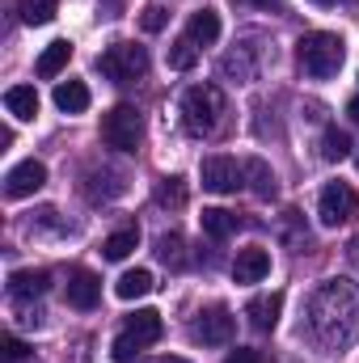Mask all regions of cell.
<instances>
[{"mask_svg": "<svg viewBox=\"0 0 359 363\" xmlns=\"http://www.w3.org/2000/svg\"><path fill=\"white\" fill-rule=\"evenodd\" d=\"M199 178H203V190H211V194H233L241 186V178H245V165H237L233 157L216 152V157H207L199 165Z\"/></svg>", "mask_w": 359, "mask_h": 363, "instance_id": "8", "label": "cell"}, {"mask_svg": "<svg viewBox=\"0 0 359 363\" xmlns=\"http://www.w3.org/2000/svg\"><path fill=\"white\" fill-rule=\"evenodd\" d=\"M233 4H254V9H279L283 0H233Z\"/></svg>", "mask_w": 359, "mask_h": 363, "instance_id": "31", "label": "cell"}, {"mask_svg": "<svg viewBox=\"0 0 359 363\" xmlns=\"http://www.w3.org/2000/svg\"><path fill=\"white\" fill-rule=\"evenodd\" d=\"M4 110L13 114V118H34L38 114V93L34 85H13V89H4Z\"/></svg>", "mask_w": 359, "mask_h": 363, "instance_id": "18", "label": "cell"}, {"mask_svg": "<svg viewBox=\"0 0 359 363\" xmlns=\"http://www.w3.org/2000/svg\"><path fill=\"white\" fill-rule=\"evenodd\" d=\"M355 165H359V157H355Z\"/></svg>", "mask_w": 359, "mask_h": 363, "instance_id": "35", "label": "cell"}, {"mask_svg": "<svg viewBox=\"0 0 359 363\" xmlns=\"http://www.w3.org/2000/svg\"><path fill=\"white\" fill-rule=\"evenodd\" d=\"M304 317H309V334L330 347V351H343L359 338V283L351 279H326L309 304H304Z\"/></svg>", "mask_w": 359, "mask_h": 363, "instance_id": "1", "label": "cell"}, {"mask_svg": "<svg viewBox=\"0 0 359 363\" xmlns=\"http://www.w3.org/2000/svg\"><path fill=\"white\" fill-rule=\"evenodd\" d=\"M101 140H106V148H114V152H136L140 140H144V118H140V110H136V106H114V110L101 118Z\"/></svg>", "mask_w": 359, "mask_h": 363, "instance_id": "6", "label": "cell"}, {"mask_svg": "<svg viewBox=\"0 0 359 363\" xmlns=\"http://www.w3.org/2000/svg\"><path fill=\"white\" fill-rule=\"evenodd\" d=\"M161 334H165V321H161V313L157 308H140L127 325H123V334L114 338V347H110V355L118 363H131L144 347H153V342H161Z\"/></svg>", "mask_w": 359, "mask_h": 363, "instance_id": "4", "label": "cell"}, {"mask_svg": "<svg viewBox=\"0 0 359 363\" xmlns=\"http://www.w3.org/2000/svg\"><path fill=\"white\" fill-rule=\"evenodd\" d=\"M279 308H283V296L270 291V296H254V300L245 304V317H250V325H254L258 334H270V330L279 325Z\"/></svg>", "mask_w": 359, "mask_h": 363, "instance_id": "13", "label": "cell"}, {"mask_svg": "<svg viewBox=\"0 0 359 363\" xmlns=\"http://www.w3.org/2000/svg\"><path fill=\"white\" fill-rule=\"evenodd\" d=\"M347 254H351V262H355V267H359V237H355V241H351V250H347Z\"/></svg>", "mask_w": 359, "mask_h": 363, "instance_id": "33", "label": "cell"}, {"mask_svg": "<svg viewBox=\"0 0 359 363\" xmlns=\"http://www.w3.org/2000/svg\"><path fill=\"white\" fill-rule=\"evenodd\" d=\"M321 157H326V161H347V157H351V135H347L343 127H330V131L321 135Z\"/></svg>", "mask_w": 359, "mask_h": 363, "instance_id": "23", "label": "cell"}, {"mask_svg": "<svg viewBox=\"0 0 359 363\" xmlns=\"http://www.w3.org/2000/svg\"><path fill=\"white\" fill-rule=\"evenodd\" d=\"M245 178H250V190L258 199H275V174H270V165L263 157H250L245 161Z\"/></svg>", "mask_w": 359, "mask_h": 363, "instance_id": "21", "label": "cell"}, {"mask_svg": "<svg viewBox=\"0 0 359 363\" xmlns=\"http://www.w3.org/2000/svg\"><path fill=\"white\" fill-rule=\"evenodd\" d=\"M224 363H258V351H250V347H237V351H228V359Z\"/></svg>", "mask_w": 359, "mask_h": 363, "instance_id": "30", "label": "cell"}, {"mask_svg": "<svg viewBox=\"0 0 359 363\" xmlns=\"http://www.w3.org/2000/svg\"><path fill=\"white\" fill-rule=\"evenodd\" d=\"M186 38H190L194 47H211V43L220 38V13H211V9L194 13V17L186 21Z\"/></svg>", "mask_w": 359, "mask_h": 363, "instance_id": "17", "label": "cell"}, {"mask_svg": "<svg viewBox=\"0 0 359 363\" xmlns=\"http://www.w3.org/2000/svg\"><path fill=\"white\" fill-rule=\"evenodd\" d=\"M4 351H9V359H26V355H30V347H26L21 338H13V334L4 338Z\"/></svg>", "mask_w": 359, "mask_h": 363, "instance_id": "29", "label": "cell"}, {"mask_svg": "<svg viewBox=\"0 0 359 363\" xmlns=\"http://www.w3.org/2000/svg\"><path fill=\"white\" fill-rule=\"evenodd\" d=\"M165 21H170V13H165L161 4H144V13H140L144 34H161V30H165Z\"/></svg>", "mask_w": 359, "mask_h": 363, "instance_id": "27", "label": "cell"}, {"mask_svg": "<svg viewBox=\"0 0 359 363\" xmlns=\"http://www.w3.org/2000/svg\"><path fill=\"white\" fill-rule=\"evenodd\" d=\"M51 97H55V106L64 114H85L89 110V85L85 81H60Z\"/></svg>", "mask_w": 359, "mask_h": 363, "instance_id": "15", "label": "cell"}, {"mask_svg": "<svg viewBox=\"0 0 359 363\" xmlns=\"http://www.w3.org/2000/svg\"><path fill=\"white\" fill-rule=\"evenodd\" d=\"M68 60H72V43H68V38L47 43L43 55H38V77H43V81H55V77L68 68Z\"/></svg>", "mask_w": 359, "mask_h": 363, "instance_id": "14", "label": "cell"}, {"mask_svg": "<svg viewBox=\"0 0 359 363\" xmlns=\"http://www.w3.org/2000/svg\"><path fill=\"white\" fill-rule=\"evenodd\" d=\"M220 114H224V93L216 85H194L182 97V123L190 135H211L220 127Z\"/></svg>", "mask_w": 359, "mask_h": 363, "instance_id": "3", "label": "cell"}, {"mask_svg": "<svg viewBox=\"0 0 359 363\" xmlns=\"http://www.w3.org/2000/svg\"><path fill=\"white\" fill-rule=\"evenodd\" d=\"M194 64H199V47H194L186 34H182L178 43H170V68H174V72H190Z\"/></svg>", "mask_w": 359, "mask_h": 363, "instance_id": "24", "label": "cell"}, {"mask_svg": "<svg viewBox=\"0 0 359 363\" xmlns=\"http://www.w3.org/2000/svg\"><path fill=\"white\" fill-rule=\"evenodd\" d=\"M157 254H161V262L182 267V241L178 237H161V241H157Z\"/></svg>", "mask_w": 359, "mask_h": 363, "instance_id": "28", "label": "cell"}, {"mask_svg": "<svg viewBox=\"0 0 359 363\" xmlns=\"http://www.w3.org/2000/svg\"><path fill=\"white\" fill-rule=\"evenodd\" d=\"M343 55H347V47H343V38L330 34V30H313V34H304V38L296 43V64H300V72L313 77V81L338 77Z\"/></svg>", "mask_w": 359, "mask_h": 363, "instance_id": "2", "label": "cell"}, {"mask_svg": "<svg viewBox=\"0 0 359 363\" xmlns=\"http://www.w3.org/2000/svg\"><path fill=\"white\" fill-rule=\"evenodd\" d=\"M267 274H270V254L267 250L250 245V250L237 254V262H233V279H237V283H263Z\"/></svg>", "mask_w": 359, "mask_h": 363, "instance_id": "12", "label": "cell"}, {"mask_svg": "<svg viewBox=\"0 0 359 363\" xmlns=\"http://www.w3.org/2000/svg\"><path fill=\"white\" fill-rule=\"evenodd\" d=\"M153 291V271H127V274H118V283H114V296L118 300H140V296H148Z\"/></svg>", "mask_w": 359, "mask_h": 363, "instance_id": "20", "label": "cell"}, {"mask_svg": "<svg viewBox=\"0 0 359 363\" xmlns=\"http://www.w3.org/2000/svg\"><path fill=\"white\" fill-rule=\"evenodd\" d=\"M355 211H359V194L347 186V182H330V186L321 190V199H317V216H321V224H326V228L347 224Z\"/></svg>", "mask_w": 359, "mask_h": 363, "instance_id": "7", "label": "cell"}, {"mask_svg": "<svg viewBox=\"0 0 359 363\" xmlns=\"http://www.w3.org/2000/svg\"><path fill=\"white\" fill-rule=\"evenodd\" d=\"M47 287H51V274H47V271H13V274H9V296H13V300L43 296Z\"/></svg>", "mask_w": 359, "mask_h": 363, "instance_id": "16", "label": "cell"}, {"mask_svg": "<svg viewBox=\"0 0 359 363\" xmlns=\"http://www.w3.org/2000/svg\"><path fill=\"white\" fill-rule=\"evenodd\" d=\"M64 300L81 313H93L97 300H101V279L93 271H72L68 274V287H64Z\"/></svg>", "mask_w": 359, "mask_h": 363, "instance_id": "11", "label": "cell"}, {"mask_svg": "<svg viewBox=\"0 0 359 363\" xmlns=\"http://www.w3.org/2000/svg\"><path fill=\"white\" fill-rule=\"evenodd\" d=\"M136 245H140V228H118V233H110V237H106L101 254H106L110 262H123Z\"/></svg>", "mask_w": 359, "mask_h": 363, "instance_id": "22", "label": "cell"}, {"mask_svg": "<svg viewBox=\"0 0 359 363\" xmlns=\"http://www.w3.org/2000/svg\"><path fill=\"white\" fill-rule=\"evenodd\" d=\"M199 224H203V233H207L211 241H224V237H233V233H237V216H233V211H224V207H203Z\"/></svg>", "mask_w": 359, "mask_h": 363, "instance_id": "19", "label": "cell"}, {"mask_svg": "<svg viewBox=\"0 0 359 363\" xmlns=\"http://www.w3.org/2000/svg\"><path fill=\"white\" fill-rule=\"evenodd\" d=\"M157 203H161V207H186V186H182V178H161Z\"/></svg>", "mask_w": 359, "mask_h": 363, "instance_id": "26", "label": "cell"}, {"mask_svg": "<svg viewBox=\"0 0 359 363\" xmlns=\"http://www.w3.org/2000/svg\"><path fill=\"white\" fill-rule=\"evenodd\" d=\"M55 9H60V0H21V21L26 26H47L55 17Z\"/></svg>", "mask_w": 359, "mask_h": 363, "instance_id": "25", "label": "cell"}, {"mask_svg": "<svg viewBox=\"0 0 359 363\" xmlns=\"http://www.w3.org/2000/svg\"><path fill=\"white\" fill-rule=\"evenodd\" d=\"M317 4H330V0H317Z\"/></svg>", "mask_w": 359, "mask_h": 363, "instance_id": "34", "label": "cell"}, {"mask_svg": "<svg viewBox=\"0 0 359 363\" xmlns=\"http://www.w3.org/2000/svg\"><path fill=\"white\" fill-rule=\"evenodd\" d=\"M233 334H237V317H233L224 304L199 313V321H194V338H199L203 347H228Z\"/></svg>", "mask_w": 359, "mask_h": 363, "instance_id": "9", "label": "cell"}, {"mask_svg": "<svg viewBox=\"0 0 359 363\" xmlns=\"http://www.w3.org/2000/svg\"><path fill=\"white\" fill-rule=\"evenodd\" d=\"M347 114H351V118L359 123V97H351V106H347Z\"/></svg>", "mask_w": 359, "mask_h": 363, "instance_id": "32", "label": "cell"}, {"mask_svg": "<svg viewBox=\"0 0 359 363\" xmlns=\"http://www.w3.org/2000/svg\"><path fill=\"white\" fill-rule=\"evenodd\" d=\"M43 182H47V165L30 157V161H17V165L4 174V194H9V199H26V194L43 190Z\"/></svg>", "mask_w": 359, "mask_h": 363, "instance_id": "10", "label": "cell"}, {"mask_svg": "<svg viewBox=\"0 0 359 363\" xmlns=\"http://www.w3.org/2000/svg\"><path fill=\"white\" fill-rule=\"evenodd\" d=\"M97 68H101L106 81L127 85V81H136V77L148 72V51L136 47V43H114V47H106V51L97 55Z\"/></svg>", "mask_w": 359, "mask_h": 363, "instance_id": "5", "label": "cell"}]
</instances>
